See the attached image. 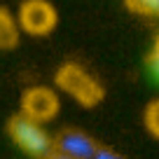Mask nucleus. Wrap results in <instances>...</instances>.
<instances>
[{"label":"nucleus","instance_id":"obj_5","mask_svg":"<svg viewBox=\"0 0 159 159\" xmlns=\"http://www.w3.org/2000/svg\"><path fill=\"white\" fill-rule=\"evenodd\" d=\"M54 150L73 159H94L98 143L82 129H63L54 136Z\"/></svg>","mask_w":159,"mask_h":159},{"label":"nucleus","instance_id":"obj_1","mask_svg":"<svg viewBox=\"0 0 159 159\" xmlns=\"http://www.w3.org/2000/svg\"><path fill=\"white\" fill-rule=\"evenodd\" d=\"M56 91L66 94L82 108H94L103 101L101 82L80 63H63L56 70Z\"/></svg>","mask_w":159,"mask_h":159},{"label":"nucleus","instance_id":"obj_2","mask_svg":"<svg viewBox=\"0 0 159 159\" xmlns=\"http://www.w3.org/2000/svg\"><path fill=\"white\" fill-rule=\"evenodd\" d=\"M7 136L21 152L33 159H47L54 152V136L45 129V124L21 112L7 122Z\"/></svg>","mask_w":159,"mask_h":159},{"label":"nucleus","instance_id":"obj_11","mask_svg":"<svg viewBox=\"0 0 159 159\" xmlns=\"http://www.w3.org/2000/svg\"><path fill=\"white\" fill-rule=\"evenodd\" d=\"M47 159H73V157H68V154H63V152H56V150H54V152H52Z\"/></svg>","mask_w":159,"mask_h":159},{"label":"nucleus","instance_id":"obj_6","mask_svg":"<svg viewBox=\"0 0 159 159\" xmlns=\"http://www.w3.org/2000/svg\"><path fill=\"white\" fill-rule=\"evenodd\" d=\"M19 21L12 12H7L5 7H0V49H12L19 42Z\"/></svg>","mask_w":159,"mask_h":159},{"label":"nucleus","instance_id":"obj_4","mask_svg":"<svg viewBox=\"0 0 159 159\" xmlns=\"http://www.w3.org/2000/svg\"><path fill=\"white\" fill-rule=\"evenodd\" d=\"M59 108H61L59 91L52 87H30L21 96V115L35 119V122H42V124L54 119Z\"/></svg>","mask_w":159,"mask_h":159},{"label":"nucleus","instance_id":"obj_8","mask_svg":"<svg viewBox=\"0 0 159 159\" xmlns=\"http://www.w3.org/2000/svg\"><path fill=\"white\" fill-rule=\"evenodd\" d=\"M143 122H145V129L150 131V136L159 138V98H154V101L148 103L145 115H143Z\"/></svg>","mask_w":159,"mask_h":159},{"label":"nucleus","instance_id":"obj_7","mask_svg":"<svg viewBox=\"0 0 159 159\" xmlns=\"http://www.w3.org/2000/svg\"><path fill=\"white\" fill-rule=\"evenodd\" d=\"M124 2H126V7H129L134 14L150 16V19L157 16L159 19V0H124Z\"/></svg>","mask_w":159,"mask_h":159},{"label":"nucleus","instance_id":"obj_3","mask_svg":"<svg viewBox=\"0 0 159 159\" xmlns=\"http://www.w3.org/2000/svg\"><path fill=\"white\" fill-rule=\"evenodd\" d=\"M16 21H19L21 33L42 38L56 28L59 14L49 0H24L19 12H16Z\"/></svg>","mask_w":159,"mask_h":159},{"label":"nucleus","instance_id":"obj_9","mask_svg":"<svg viewBox=\"0 0 159 159\" xmlns=\"http://www.w3.org/2000/svg\"><path fill=\"white\" fill-rule=\"evenodd\" d=\"M148 68H150V73H152V77L159 82V35L154 38V45H152V49H150V54H148Z\"/></svg>","mask_w":159,"mask_h":159},{"label":"nucleus","instance_id":"obj_10","mask_svg":"<svg viewBox=\"0 0 159 159\" xmlns=\"http://www.w3.org/2000/svg\"><path fill=\"white\" fill-rule=\"evenodd\" d=\"M94 159H124V157H122L119 152H115V150L105 148V145H98V150H96Z\"/></svg>","mask_w":159,"mask_h":159}]
</instances>
